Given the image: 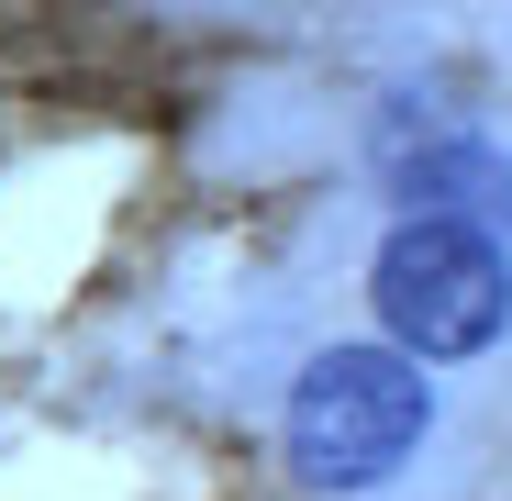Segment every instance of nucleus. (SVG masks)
I'll return each mask as SVG.
<instances>
[{"label": "nucleus", "instance_id": "2", "mask_svg": "<svg viewBox=\"0 0 512 501\" xmlns=\"http://www.w3.org/2000/svg\"><path fill=\"white\" fill-rule=\"evenodd\" d=\"M368 301H379V323L401 346L435 357V368L501 346V323H512L501 223H479V212H401L390 245H379V268H368Z\"/></svg>", "mask_w": 512, "mask_h": 501}, {"label": "nucleus", "instance_id": "1", "mask_svg": "<svg viewBox=\"0 0 512 501\" xmlns=\"http://www.w3.org/2000/svg\"><path fill=\"white\" fill-rule=\"evenodd\" d=\"M435 357H412L401 334L390 346H323L301 379H290V468L312 490H379L423 457V435H435V379H423Z\"/></svg>", "mask_w": 512, "mask_h": 501}, {"label": "nucleus", "instance_id": "3", "mask_svg": "<svg viewBox=\"0 0 512 501\" xmlns=\"http://www.w3.org/2000/svg\"><path fill=\"white\" fill-rule=\"evenodd\" d=\"M379 179L401 212H479V223H512V156L479 134V123H446V112H390L379 123Z\"/></svg>", "mask_w": 512, "mask_h": 501}]
</instances>
